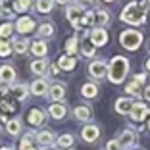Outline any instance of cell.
<instances>
[{
    "mask_svg": "<svg viewBox=\"0 0 150 150\" xmlns=\"http://www.w3.org/2000/svg\"><path fill=\"white\" fill-rule=\"evenodd\" d=\"M119 19L127 25H141L146 21V6L142 2H129L123 8Z\"/></svg>",
    "mask_w": 150,
    "mask_h": 150,
    "instance_id": "cell-1",
    "label": "cell"
},
{
    "mask_svg": "<svg viewBox=\"0 0 150 150\" xmlns=\"http://www.w3.org/2000/svg\"><path fill=\"white\" fill-rule=\"evenodd\" d=\"M129 71V62L123 56H114V60L108 66V77L112 83H121Z\"/></svg>",
    "mask_w": 150,
    "mask_h": 150,
    "instance_id": "cell-2",
    "label": "cell"
},
{
    "mask_svg": "<svg viewBox=\"0 0 150 150\" xmlns=\"http://www.w3.org/2000/svg\"><path fill=\"white\" fill-rule=\"evenodd\" d=\"M119 42L127 50H137L142 42V35L137 29H125V31L119 33Z\"/></svg>",
    "mask_w": 150,
    "mask_h": 150,
    "instance_id": "cell-3",
    "label": "cell"
},
{
    "mask_svg": "<svg viewBox=\"0 0 150 150\" xmlns=\"http://www.w3.org/2000/svg\"><path fill=\"white\" fill-rule=\"evenodd\" d=\"M83 13H85V8L79 4H69L67 6V19L71 21V25L75 27V29H81V18H83Z\"/></svg>",
    "mask_w": 150,
    "mask_h": 150,
    "instance_id": "cell-4",
    "label": "cell"
},
{
    "mask_svg": "<svg viewBox=\"0 0 150 150\" xmlns=\"http://www.w3.org/2000/svg\"><path fill=\"white\" fill-rule=\"evenodd\" d=\"M87 37L91 39V42H93L94 46H104V44L108 42V33H106L104 27H94Z\"/></svg>",
    "mask_w": 150,
    "mask_h": 150,
    "instance_id": "cell-5",
    "label": "cell"
},
{
    "mask_svg": "<svg viewBox=\"0 0 150 150\" xmlns=\"http://www.w3.org/2000/svg\"><path fill=\"white\" fill-rule=\"evenodd\" d=\"M16 31H19L21 33V35H27V33H33L35 31V21H33L31 18H29V16H23V18H19L18 21H16Z\"/></svg>",
    "mask_w": 150,
    "mask_h": 150,
    "instance_id": "cell-6",
    "label": "cell"
},
{
    "mask_svg": "<svg viewBox=\"0 0 150 150\" xmlns=\"http://www.w3.org/2000/svg\"><path fill=\"white\" fill-rule=\"evenodd\" d=\"M88 73L93 75L94 79H104V77L108 75V66L104 62H100V60L91 62V66H88Z\"/></svg>",
    "mask_w": 150,
    "mask_h": 150,
    "instance_id": "cell-7",
    "label": "cell"
},
{
    "mask_svg": "<svg viewBox=\"0 0 150 150\" xmlns=\"http://www.w3.org/2000/svg\"><path fill=\"white\" fill-rule=\"evenodd\" d=\"M129 115H131V119H135V121H142V119L150 117V110H146V106L141 104V102H135Z\"/></svg>",
    "mask_w": 150,
    "mask_h": 150,
    "instance_id": "cell-8",
    "label": "cell"
},
{
    "mask_svg": "<svg viewBox=\"0 0 150 150\" xmlns=\"http://www.w3.org/2000/svg\"><path fill=\"white\" fill-rule=\"evenodd\" d=\"M81 135H83V141H85V142H94V141H98V135H100V131H98L96 125H87V127H83Z\"/></svg>",
    "mask_w": 150,
    "mask_h": 150,
    "instance_id": "cell-9",
    "label": "cell"
},
{
    "mask_svg": "<svg viewBox=\"0 0 150 150\" xmlns=\"http://www.w3.org/2000/svg\"><path fill=\"white\" fill-rule=\"evenodd\" d=\"M48 94H50L52 100H56V102L60 100V102H62L64 96H66V85L56 83V85H52V87H48Z\"/></svg>",
    "mask_w": 150,
    "mask_h": 150,
    "instance_id": "cell-10",
    "label": "cell"
},
{
    "mask_svg": "<svg viewBox=\"0 0 150 150\" xmlns=\"http://www.w3.org/2000/svg\"><path fill=\"white\" fill-rule=\"evenodd\" d=\"M31 94H35V96H42L44 93H48V83L44 79H37V81H33L31 83Z\"/></svg>",
    "mask_w": 150,
    "mask_h": 150,
    "instance_id": "cell-11",
    "label": "cell"
},
{
    "mask_svg": "<svg viewBox=\"0 0 150 150\" xmlns=\"http://www.w3.org/2000/svg\"><path fill=\"white\" fill-rule=\"evenodd\" d=\"M60 69H64V71H71V69H75V66H77V60H75V56H62L60 60H58V64H56Z\"/></svg>",
    "mask_w": 150,
    "mask_h": 150,
    "instance_id": "cell-12",
    "label": "cell"
},
{
    "mask_svg": "<svg viewBox=\"0 0 150 150\" xmlns=\"http://www.w3.org/2000/svg\"><path fill=\"white\" fill-rule=\"evenodd\" d=\"M135 139H137V135L127 129V131L121 133V137L117 139V142H119V146H121V148H129V146L135 144Z\"/></svg>",
    "mask_w": 150,
    "mask_h": 150,
    "instance_id": "cell-13",
    "label": "cell"
},
{
    "mask_svg": "<svg viewBox=\"0 0 150 150\" xmlns=\"http://www.w3.org/2000/svg\"><path fill=\"white\" fill-rule=\"evenodd\" d=\"M133 104H135V102L129 100V98H117V102H115V112H117V114H131Z\"/></svg>",
    "mask_w": 150,
    "mask_h": 150,
    "instance_id": "cell-14",
    "label": "cell"
},
{
    "mask_svg": "<svg viewBox=\"0 0 150 150\" xmlns=\"http://www.w3.org/2000/svg\"><path fill=\"white\" fill-rule=\"evenodd\" d=\"M16 79V69L12 66H2L0 67V81L2 83H13Z\"/></svg>",
    "mask_w": 150,
    "mask_h": 150,
    "instance_id": "cell-15",
    "label": "cell"
},
{
    "mask_svg": "<svg viewBox=\"0 0 150 150\" xmlns=\"http://www.w3.org/2000/svg\"><path fill=\"white\" fill-rule=\"evenodd\" d=\"M93 16H94V25L96 27H104L110 23V13L106 10H96V12H93Z\"/></svg>",
    "mask_w": 150,
    "mask_h": 150,
    "instance_id": "cell-16",
    "label": "cell"
},
{
    "mask_svg": "<svg viewBox=\"0 0 150 150\" xmlns=\"http://www.w3.org/2000/svg\"><path fill=\"white\" fill-rule=\"evenodd\" d=\"M73 117L79 119V121H88V119L93 117V112H91V108H87V106H77L73 110Z\"/></svg>",
    "mask_w": 150,
    "mask_h": 150,
    "instance_id": "cell-17",
    "label": "cell"
},
{
    "mask_svg": "<svg viewBox=\"0 0 150 150\" xmlns=\"http://www.w3.org/2000/svg\"><path fill=\"white\" fill-rule=\"evenodd\" d=\"M35 135H37V142H39L40 146L54 144V135L50 131H39V133H35Z\"/></svg>",
    "mask_w": 150,
    "mask_h": 150,
    "instance_id": "cell-18",
    "label": "cell"
},
{
    "mask_svg": "<svg viewBox=\"0 0 150 150\" xmlns=\"http://www.w3.org/2000/svg\"><path fill=\"white\" fill-rule=\"evenodd\" d=\"M50 115H52L54 119H64L66 117V104H62V102H58V104H52V106H50Z\"/></svg>",
    "mask_w": 150,
    "mask_h": 150,
    "instance_id": "cell-19",
    "label": "cell"
},
{
    "mask_svg": "<svg viewBox=\"0 0 150 150\" xmlns=\"http://www.w3.org/2000/svg\"><path fill=\"white\" fill-rule=\"evenodd\" d=\"M31 71L33 73H37V75H42L44 71L48 69V62L44 60V58H39V60H35V62H31Z\"/></svg>",
    "mask_w": 150,
    "mask_h": 150,
    "instance_id": "cell-20",
    "label": "cell"
},
{
    "mask_svg": "<svg viewBox=\"0 0 150 150\" xmlns=\"http://www.w3.org/2000/svg\"><path fill=\"white\" fill-rule=\"evenodd\" d=\"M31 52L35 54L37 58L46 56V52H48V48H46V42H44V40H35V42L31 44Z\"/></svg>",
    "mask_w": 150,
    "mask_h": 150,
    "instance_id": "cell-21",
    "label": "cell"
},
{
    "mask_svg": "<svg viewBox=\"0 0 150 150\" xmlns=\"http://www.w3.org/2000/svg\"><path fill=\"white\" fill-rule=\"evenodd\" d=\"M27 119H29V123H31V125H35V127H37V125H40V123L44 121V114H42L40 110H37V108H35V110H29Z\"/></svg>",
    "mask_w": 150,
    "mask_h": 150,
    "instance_id": "cell-22",
    "label": "cell"
},
{
    "mask_svg": "<svg viewBox=\"0 0 150 150\" xmlns=\"http://www.w3.org/2000/svg\"><path fill=\"white\" fill-rule=\"evenodd\" d=\"M12 94H13V98H18V100L21 102V100H25V98H27L29 88H27L25 85H13V87H12Z\"/></svg>",
    "mask_w": 150,
    "mask_h": 150,
    "instance_id": "cell-23",
    "label": "cell"
},
{
    "mask_svg": "<svg viewBox=\"0 0 150 150\" xmlns=\"http://www.w3.org/2000/svg\"><path fill=\"white\" fill-rule=\"evenodd\" d=\"M81 94H83L85 98H94L98 94V87L94 83H85L83 87H81Z\"/></svg>",
    "mask_w": 150,
    "mask_h": 150,
    "instance_id": "cell-24",
    "label": "cell"
},
{
    "mask_svg": "<svg viewBox=\"0 0 150 150\" xmlns=\"http://www.w3.org/2000/svg\"><path fill=\"white\" fill-rule=\"evenodd\" d=\"M81 52H83L87 58H93V56H94V52H96V46L91 42V39H88V37L83 40V42H81Z\"/></svg>",
    "mask_w": 150,
    "mask_h": 150,
    "instance_id": "cell-25",
    "label": "cell"
},
{
    "mask_svg": "<svg viewBox=\"0 0 150 150\" xmlns=\"http://www.w3.org/2000/svg\"><path fill=\"white\" fill-rule=\"evenodd\" d=\"M37 12L39 13H50L54 6V0H37Z\"/></svg>",
    "mask_w": 150,
    "mask_h": 150,
    "instance_id": "cell-26",
    "label": "cell"
},
{
    "mask_svg": "<svg viewBox=\"0 0 150 150\" xmlns=\"http://www.w3.org/2000/svg\"><path fill=\"white\" fill-rule=\"evenodd\" d=\"M12 50L18 52V54H25L27 50H29V42H27L25 39H16L13 44H12Z\"/></svg>",
    "mask_w": 150,
    "mask_h": 150,
    "instance_id": "cell-27",
    "label": "cell"
},
{
    "mask_svg": "<svg viewBox=\"0 0 150 150\" xmlns=\"http://www.w3.org/2000/svg\"><path fill=\"white\" fill-rule=\"evenodd\" d=\"M6 129H8L10 135H19V131H21V123H19V119H8V123H6Z\"/></svg>",
    "mask_w": 150,
    "mask_h": 150,
    "instance_id": "cell-28",
    "label": "cell"
},
{
    "mask_svg": "<svg viewBox=\"0 0 150 150\" xmlns=\"http://www.w3.org/2000/svg\"><path fill=\"white\" fill-rule=\"evenodd\" d=\"M39 35L42 37V39H48V37L54 35V25L52 23H42V25L39 27Z\"/></svg>",
    "mask_w": 150,
    "mask_h": 150,
    "instance_id": "cell-29",
    "label": "cell"
},
{
    "mask_svg": "<svg viewBox=\"0 0 150 150\" xmlns=\"http://www.w3.org/2000/svg\"><path fill=\"white\" fill-rule=\"evenodd\" d=\"M13 29H16V27H13L12 23H2V25H0V39H8V37H12Z\"/></svg>",
    "mask_w": 150,
    "mask_h": 150,
    "instance_id": "cell-30",
    "label": "cell"
},
{
    "mask_svg": "<svg viewBox=\"0 0 150 150\" xmlns=\"http://www.w3.org/2000/svg\"><path fill=\"white\" fill-rule=\"evenodd\" d=\"M33 4V0H16L13 2V10L16 12H25V10H29Z\"/></svg>",
    "mask_w": 150,
    "mask_h": 150,
    "instance_id": "cell-31",
    "label": "cell"
},
{
    "mask_svg": "<svg viewBox=\"0 0 150 150\" xmlns=\"http://www.w3.org/2000/svg\"><path fill=\"white\" fill-rule=\"evenodd\" d=\"M77 46H79V40L75 39V37H71V39H67L66 42V50L69 56H75V52H77Z\"/></svg>",
    "mask_w": 150,
    "mask_h": 150,
    "instance_id": "cell-32",
    "label": "cell"
},
{
    "mask_svg": "<svg viewBox=\"0 0 150 150\" xmlns=\"http://www.w3.org/2000/svg\"><path fill=\"white\" fill-rule=\"evenodd\" d=\"M71 144H73V137H71V135H60V139H58V146L69 148Z\"/></svg>",
    "mask_w": 150,
    "mask_h": 150,
    "instance_id": "cell-33",
    "label": "cell"
},
{
    "mask_svg": "<svg viewBox=\"0 0 150 150\" xmlns=\"http://www.w3.org/2000/svg\"><path fill=\"white\" fill-rule=\"evenodd\" d=\"M10 52H12V44L6 42V40H0V56H2V58H8Z\"/></svg>",
    "mask_w": 150,
    "mask_h": 150,
    "instance_id": "cell-34",
    "label": "cell"
},
{
    "mask_svg": "<svg viewBox=\"0 0 150 150\" xmlns=\"http://www.w3.org/2000/svg\"><path fill=\"white\" fill-rule=\"evenodd\" d=\"M125 91H127L129 94H133V96H137V94H139V83H135V81L129 83L127 87H125Z\"/></svg>",
    "mask_w": 150,
    "mask_h": 150,
    "instance_id": "cell-35",
    "label": "cell"
},
{
    "mask_svg": "<svg viewBox=\"0 0 150 150\" xmlns=\"http://www.w3.org/2000/svg\"><path fill=\"white\" fill-rule=\"evenodd\" d=\"M106 150H121V146H119L117 141H110V142L106 144Z\"/></svg>",
    "mask_w": 150,
    "mask_h": 150,
    "instance_id": "cell-36",
    "label": "cell"
},
{
    "mask_svg": "<svg viewBox=\"0 0 150 150\" xmlns=\"http://www.w3.org/2000/svg\"><path fill=\"white\" fill-rule=\"evenodd\" d=\"M19 150H35V148H33L31 141H29V139H25V141L21 142V146H19Z\"/></svg>",
    "mask_w": 150,
    "mask_h": 150,
    "instance_id": "cell-37",
    "label": "cell"
},
{
    "mask_svg": "<svg viewBox=\"0 0 150 150\" xmlns=\"http://www.w3.org/2000/svg\"><path fill=\"white\" fill-rule=\"evenodd\" d=\"M96 0H77V4L79 6H83V8H88V6H93Z\"/></svg>",
    "mask_w": 150,
    "mask_h": 150,
    "instance_id": "cell-38",
    "label": "cell"
},
{
    "mask_svg": "<svg viewBox=\"0 0 150 150\" xmlns=\"http://www.w3.org/2000/svg\"><path fill=\"white\" fill-rule=\"evenodd\" d=\"M144 79H146V77H144V75H135V79H133V81H135V83H139V85H142V83H144Z\"/></svg>",
    "mask_w": 150,
    "mask_h": 150,
    "instance_id": "cell-39",
    "label": "cell"
},
{
    "mask_svg": "<svg viewBox=\"0 0 150 150\" xmlns=\"http://www.w3.org/2000/svg\"><path fill=\"white\" fill-rule=\"evenodd\" d=\"M56 4H62V6H69L71 4V0H54Z\"/></svg>",
    "mask_w": 150,
    "mask_h": 150,
    "instance_id": "cell-40",
    "label": "cell"
},
{
    "mask_svg": "<svg viewBox=\"0 0 150 150\" xmlns=\"http://www.w3.org/2000/svg\"><path fill=\"white\" fill-rule=\"evenodd\" d=\"M144 98L150 102V87H146V88H144Z\"/></svg>",
    "mask_w": 150,
    "mask_h": 150,
    "instance_id": "cell-41",
    "label": "cell"
},
{
    "mask_svg": "<svg viewBox=\"0 0 150 150\" xmlns=\"http://www.w3.org/2000/svg\"><path fill=\"white\" fill-rule=\"evenodd\" d=\"M50 73H52V75H56V73H58V66H52V69H50Z\"/></svg>",
    "mask_w": 150,
    "mask_h": 150,
    "instance_id": "cell-42",
    "label": "cell"
},
{
    "mask_svg": "<svg viewBox=\"0 0 150 150\" xmlns=\"http://www.w3.org/2000/svg\"><path fill=\"white\" fill-rule=\"evenodd\" d=\"M146 69L150 71V60H148V62H146Z\"/></svg>",
    "mask_w": 150,
    "mask_h": 150,
    "instance_id": "cell-43",
    "label": "cell"
},
{
    "mask_svg": "<svg viewBox=\"0 0 150 150\" xmlns=\"http://www.w3.org/2000/svg\"><path fill=\"white\" fill-rule=\"evenodd\" d=\"M0 13H2V0H0Z\"/></svg>",
    "mask_w": 150,
    "mask_h": 150,
    "instance_id": "cell-44",
    "label": "cell"
},
{
    "mask_svg": "<svg viewBox=\"0 0 150 150\" xmlns=\"http://www.w3.org/2000/svg\"><path fill=\"white\" fill-rule=\"evenodd\" d=\"M2 150H12V148H8V146H4V148H2Z\"/></svg>",
    "mask_w": 150,
    "mask_h": 150,
    "instance_id": "cell-45",
    "label": "cell"
},
{
    "mask_svg": "<svg viewBox=\"0 0 150 150\" xmlns=\"http://www.w3.org/2000/svg\"><path fill=\"white\" fill-rule=\"evenodd\" d=\"M104 2H114V0H104Z\"/></svg>",
    "mask_w": 150,
    "mask_h": 150,
    "instance_id": "cell-46",
    "label": "cell"
},
{
    "mask_svg": "<svg viewBox=\"0 0 150 150\" xmlns=\"http://www.w3.org/2000/svg\"><path fill=\"white\" fill-rule=\"evenodd\" d=\"M146 2H148V4H150V0H146Z\"/></svg>",
    "mask_w": 150,
    "mask_h": 150,
    "instance_id": "cell-47",
    "label": "cell"
},
{
    "mask_svg": "<svg viewBox=\"0 0 150 150\" xmlns=\"http://www.w3.org/2000/svg\"><path fill=\"white\" fill-rule=\"evenodd\" d=\"M148 127H150V123H148Z\"/></svg>",
    "mask_w": 150,
    "mask_h": 150,
    "instance_id": "cell-48",
    "label": "cell"
},
{
    "mask_svg": "<svg viewBox=\"0 0 150 150\" xmlns=\"http://www.w3.org/2000/svg\"><path fill=\"white\" fill-rule=\"evenodd\" d=\"M139 150H141V148H139Z\"/></svg>",
    "mask_w": 150,
    "mask_h": 150,
    "instance_id": "cell-49",
    "label": "cell"
}]
</instances>
